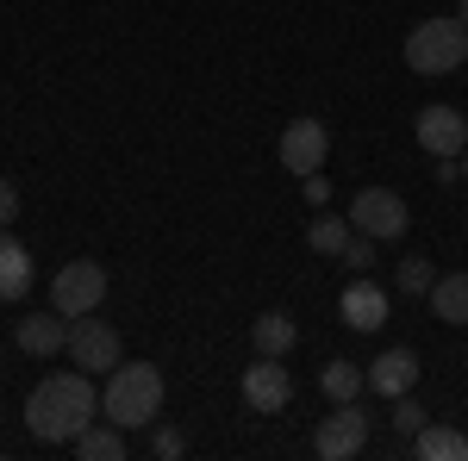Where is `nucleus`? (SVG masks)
I'll return each instance as SVG.
<instances>
[{
  "label": "nucleus",
  "mask_w": 468,
  "mask_h": 461,
  "mask_svg": "<svg viewBox=\"0 0 468 461\" xmlns=\"http://www.w3.org/2000/svg\"><path fill=\"white\" fill-rule=\"evenodd\" d=\"M463 175H468V150H463Z\"/></svg>",
  "instance_id": "cd10ccee"
},
{
  "label": "nucleus",
  "mask_w": 468,
  "mask_h": 461,
  "mask_svg": "<svg viewBox=\"0 0 468 461\" xmlns=\"http://www.w3.org/2000/svg\"><path fill=\"white\" fill-rule=\"evenodd\" d=\"M163 368L156 361H119L101 387V418H112L119 430H144L163 412Z\"/></svg>",
  "instance_id": "f03ea898"
},
{
  "label": "nucleus",
  "mask_w": 468,
  "mask_h": 461,
  "mask_svg": "<svg viewBox=\"0 0 468 461\" xmlns=\"http://www.w3.org/2000/svg\"><path fill=\"white\" fill-rule=\"evenodd\" d=\"M13 218H19V187L0 175V231H13Z\"/></svg>",
  "instance_id": "a878e982"
},
{
  "label": "nucleus",
  "mask_w": 468,
  "mask_h": 461,
  "mask_svg": "<svg viewBox=\"0 0 468 461\" xmlns=\"http://www.w3.org/2000/svg\"><path fill=\"white\" fill-rule=\"evenodd\" d=\"M431 281H437V268L425 262V256H406V262L394 268V287H399V293H412V299H419V293H431Z\"/></svg>",
  "instance_id": "412c9836"
},
{
  "label": "nucleus",
  "mask_w": 468,
  "mask_h": 461,
  "mask_svg": "<svg viewBox=\"0 0 468 461\" xmlns=\"http://www.w3.org/2000/svg\"><path fill=\"white\" fill-rule=\"evenodd\" d=\"M250 343H256V355H288L293 343H300V330H293L288 312H262V319L250 324Z\"/></svg>",
  "instance_id": "a211bd4d"
},
{
  "label": "nucleus",
  "mask_w": 468,
  "mask_h": 461,
  "mask_svg": "<svg viewBox=\"0 0 468 461\" xmlns=\"http://www.w3.org/2000/svg\"><path fill=\"white\" fill-rule=\"evenodd\" d=\"M412 456H419V461H468V436L425 418V424L412 430Z\"/></svg>",
  "instance_id": "4468645a"
},
{
  "label": "nucleus",
  "mask_w": 468,
  "mask_h": 461,
  "mask_svg": "<svg viewBox=\"0 0 468 461\" xmlns=\"http://www.w3.org/2000/svg\"><path fill=\"white\" fill-rule=\"evenodd\" d=\"M419 387V355L412 350H381L368 361V393H381V399H399V393Z\"/></svg>",
  "instance_id": "f8f14e48"
},
{
  "label": "nucleus",
  "mask_w": 468,
  "mask_h": 461,
  "mask_svg": "<svg viewBox=\"0 0 468 461\" xmlns=\"http://www.w3.org/2000/svg\"><path fill=\"white\" fill-rule=\"evenodd\" d=\"M431 312L443 324H468V268L437 275V281H431Z\"/></svg>",
  "instance_id": "dca6fc26"
},
{
  "label": "nucleus",
  "mask_w": 468,
  "mask_h": 461,
  "mask_svg": "<svg viewBox=\"0 0 468 461\" xmlns=\"http://www.w3.org/2000/svg\"><path fill=\"white\" fill-rule=\"evenodd\" d=\"M456 19H463V26H468V0H463V13H456Z\"/></svg>",
  "instance_id": "bb28decb"
},
{
  "label": "nucleus",
  "mask_w": 468,
  "mask_h": 461,
  "mask_svg": "<svg viewBox=\"0 0 468 461\" xmlns=\"http://www.w3.org/2000/svg\"><path fill=\"white\" fill-rule=\"evenodd\" d=\"M468 63V26L463 19H419L406 37V69L419 75H456Z\"/></svg>",
  "instance_id": "7ed1b4c3"
},
{
  "label": "nucleus",
  "mask_w": 468,
  "mask_h": 461,
  "mask_svg": "<svg viewBox=\"0 0 468 461\" xmlns=\"http://www.w3.org/2000/svg\"><path fill=\"white\" fill-rule=\"evenodd\" d=\"M368 449V412H362L356 399H344L331 418H319V430H313V456L319 461H350Z\"/></svg>",
  "instance_id": "39448f33"
},
{
  "label": "nucleus",
  "mask_w": 468,
  "mask_h": 461,
  "mask_svg": "<svg viewBox=\"0 0 468 461\" xmlns=\"http://www.w3.org/2000/svg\"><path fill=\"white\" fill-rule=\"evenodd\" d=\"M69 449H75L81 461H125V430L112 424V418H107V424H88V430L69 443Z\"/></svg>",
  "instance_id": "f3484780"
},
{
  "label": "nucleus",
  "mask_w": 468,
  "mask_h": 461,
  "mask_svg": "<svg viewBox=\"0 0 468 461\" xmlns=\"http://www.w3.org/2000/svg\"><path fill=\"white\" fill-rule=\"evenodd\" d=\"M69 361L75 368H88V374H112L125 355H119V330H112L107 319H75L69 324Z\"/></svg>",
  "instance_id": "0eeeda50"
},
{
  "label": "nucleus",
  "mask_w": 468,
  "mask_h": 461,
  "mask_svg": "<svg viewBox=\"0 0 468 461\" xmlns=\"http://www.w3.org/2000/svg\"><path fill=\"white\" fill-rule=\"evenodd\" d=\"M181 449H187V436H181L176 424H163V430H156V436H150V456H156V461H176Z\"/></svg>",
  "instance_id": "b1692460"
},
{
  "label": "nucleus",
  "mask_w": 468,
  "mask_h": 461,
  "mask_svg": "<svg viewBox=\"0 0 468 461\" xmlns=\"http://www.w3.org/2000/svg\"><path fill=\"white\" fill-rule=\"evenodd\" d=\"M350 225L362 237H375V244H394V237H406V200L394 187H362L350 200Z\"/></svg>",
  "instance_id": "423d86ee"
},
{
  "label": "nucleus",
  "mask_w": 468,
  "mask_h": 461,
  "mask_svg": "<svg viewBox=\"0 0 468 461\" xmlns=\"http://www.w3.org/2000/svg\"><path fill=\"white\" fill-rule=\"evenodd\" d=\"M419 424H425V405H412V393H399V399H394V430H399V436H412Z\"/></svg>",
  "instance_id": "5701e85b"
},
{
  "label": "nucleus",
  "mask_w": 468,
  "mask_h": 461,
  "mask_svg": "<svg viewBox=\"0 0 468 461\" xmlns=\"http://www.w3.org/2000/svg\"><path fill=\"white\" fill-rule=\"evenodd\" d=\"M300 194H306V206H313V213H324V200H331V181H324V175H300Z\"/></svg>",
  "instance_id": "393cba45"
},
{
  "label": "nucleus",
  "mask_w": 468,
  "mask_h": 461,
  "mask_svg": "<svg viewBox=\"0 0 468 461\" xmlns=\"http://www.w3.org/2000/svg\"><path fill=\"white\" fill-rule=\"evenodd\" d=\"M288 399H293V381L282 368V355H256L244 368V405L262 412V418H275V412H288Z\"/></svg>",
  "instance_id": "6e6552de"
},
{
  "label": "nucleus",
  "mask_w": 468,
  "mask_h": 461,
  "mask_svg": "<svg viewBox=\"0 0 468 461\" xmlns=\"http://www.w3.org/2000/svg\"><path fill=\"white\" fill-rule=\"evenodd\" d=\"M337 312H344L350 330H381V324H388V287L375 281V275H356V281L344 287Z\"/></svg>",
  "instance_id": "9b49d317"
},
{
  "label": "nucleus",
  "mask_w": 468,
  "mask_h": 461,
  "mask_svg": "<svg viewBox=\"0 0 468 461\" xmlns=\"http://www.w3.org/2000/svg\"><path fill=\"white\" fill-rule=\"evenodd\" d=\"M324 156H331L324 119H293L288 131H282V169H293V175H319Z\"/></svg>",
  "instance_id": "1a4fd4ad"
},
{
  "label": "nucleus",
  "mask_w": 468,
  "mask_h": 461,
  "mask_svg": "<svg viewBox=\"0 0 468 461\" xmlns=\"http://www.w3.org/2000/svg\"><path fill=\"white\" fill-rule=\"evenodd\" d=\"M13 343L26 355H63L69 350V319L63 312H32V319L13 324Z\"/></svg>",
  "instance_id": "ddd939ff"
},
{
  "label": "nucleus",
  "mask_w": 468,
  "mask_h": 461,
  "mask_svg": "<svg viewBox=\"0 0 468 461\" xmlns=\"http://www.w3.org/2000/svg\"><path fill=\"white\" fill-rule=\"evenodd\" d=\"M32 287V256L13 231H0V299H26Z\"/></svg>",
  "instance_id": "2eb2a0df"
},
{
  "label": "nucleus",
  "mask_w": 468,
  "mask_h": 461,
  "mask_svg": "<svg viewBox=\"0 0 468 461\" xmlns=\"http://www.w3.org/2000/svg\"><path fill=\"white\" fill-rule=\"evenodd\" d=\"M350 237H356V225H350V218L319 213L313 225H306V244H313V256H344V249H350Z\"/></svg>",
  "instance_id": "aec40b11"
},
{
  "label": "nucleus",
  "mask_w": 468,
  "mask_h": 461,
  "mask_svg": "<svg viewBox=\"0 0 468 461\" xmlns=\"http://www.w3.org/2000/svg\"><path fill=\"white\" fill-rule=\"evenodd\" d=\"M319 393L331 399V405H344V399H362L368 393V368H356V361H331L319 374Z\"/></svg>",
  "instance_id": "6ab92c4d"
},
{
  "label": "nucleus",
  "mask_w": 468,
  "mask_h": 461,
  "mask_svg": "<svg viewBox=\"0 0 468 461\" xmlns=\"http://www.w3.org/2000/svg\"><path fill=\"white\" fill-rule=\"evenodd\" d=\"M101 299H107V268H101L94 256H75V262L57 268V281H50V312H63V319H88Z\"/></svg>",
  "instance_id": "20e7f679"
},
{
  "label": "nucleus",
  "mask_w": 468,
  "mask_h": 461,
  "mask_svg": "<svg viewBox=\"0 0 468 461\" xmlns=\"http://www.w3.org/2000/svg\"><path fill=\"white\" fill-rule=\"evenodd\" d=\"M337 262H344V268H356V275H368V268H375V237H350V249H344V256H337Z\"/></svg>",
  "instance_id": "4be33fe9"
},
{
  "label": "nucleus",
  "mask_w": 468,
  "mask_h": 461,
  "mask_svg": "<svg viewBox=\"0 0 468 461\" xmlns=\"http://www.w3.org/2000/svg\"><path fill=\"white\" fill-rule=\"evenodd\" d=\"M94 418H101V387H94L88 368H75V374H44L32 387V399H26V424H32L37 443H75Z\"/></svg>",
  "instance_id": "f257e3e1"
},
{
  "label": "nucleus",
  "mask_w": 468,
  "mask_h": 461,
  "mask_svg": "<svg viewBox=\"0 0 468 461\" xmlns=\"http://www.w3.org/2000/svg\"><path fill=\"white\" fill-rule=\"evenodd\" d=\"M419 150L437 156V162L463 156L468 150V119L456 107H419Z\"/></svg>",
  "instance_id": "9d476101"
}]
</instances>
